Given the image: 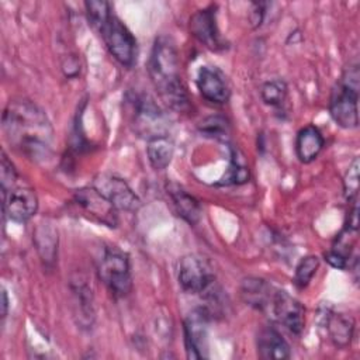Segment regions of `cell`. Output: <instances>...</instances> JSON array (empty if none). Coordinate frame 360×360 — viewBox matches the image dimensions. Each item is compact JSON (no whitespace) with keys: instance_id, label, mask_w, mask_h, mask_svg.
<instances>
[{"instance_id":"28","label":"cell","mask_w":360,"mask_h":360,"mask_svg":"<svg viewBox=\"0 0 360 360\" xmlns=\"http://www.w3.org/2000/svg\"><path fill=\"white\" fill-rule=\"evenodd\" d=\"M266 7H267V3H253L252 4V11L249 14V18H250L253 28H257L262 25L263 20H264V14H266Z\"/></svg>"},{"instance_id":"9","label":"cell","mask_w":360,"mask_h":360,"mask_svg":"<svg viewBox=\"0 0 360 360\" xmlns=\"http://www.w3.org/2000/svg\"><path fill=\"white\" fill-rule=\"evenodd\" d=\"M210 311L207 308H194L184 319V347L188 359L208 357V328Z\"/></svg>"},{"instance_id":"3","label":"cell","mask_w":360,"mask_h":360,"mask_svg":"<svg viewBox=\"0 0 360 360\" xmlns=\"http://www.w3.org/2000/svg\"><path fill=\"white\" fill-rule=\"evenodd\" d=\"M125 108L129 125L138 136L146 141L169 136V117L148 94L128 91L125 96Z\"/></svg>"},{"instance_id":"17","label":"cell","mask_w":360,"mask_h":360,"mask_svg":"<svg viewBox=\"0 0 360 360\" xmlns=\"http://www.w3.org/2000/svg\"><path fill=\"white\" fill-rule=\"evenodd\" d=\"M274 291L271 284L259 277H248L240 285V297L246 305L260 311L270 308Z\"/></svg>"},{"instance_id":"20","label":"cell","mask_w":360,"mask_h":360,"mask_svg":"<svg viewBox=\"0 0 360 360\" xmlns=\"http://www.w3.org/2000/svg\"><path fill=\"white\" fill-rule=\"evenodd\" d=\"M173 152H174V146L172 139H169V136L148 141L146 153H148L149 163L155 170L166 169L173 158Z\"/></svg>"},{"instance_id":"30","label":"cell","mask_w":360,"mask_h":360,"mask_svg":"<svg viewBox=\"0 0 360 360\" xmlns=\"http://www.w3.org/2000/svg\"><path fill=\"white\" fill-rule=\"evenodd\" d=\"M7 308H8V298H7V292L3 288L1 291V318L4 319L7 316Z\"/></svg>"},{"instance_id":"26","label":"cell","mask_w":360,"mask_h":360,"mask_svg":"<svg viewBox=\"0 0 360 360\" xmlns=\"http://www.w3.org/2000/svg\"><path fill=\"white\" fill-rule=\"evenodd\" d=\"M319 267V259L314 255L305 256L300 260V263L295 267V274H294V284L297 285V288L302 290L305 288L309 281L312 280L314 274L316 273Z\"/></svg>"},{"instance_id":"24","label":"cell","mask_w":360,"mask_h":360,"mask_svg":"<svg viewBox=\"0 0 360 360\" xmlns=\"http://www.w3.org/2000/svg\"><path fill=\"white\" fill-rule=\"evenodd\" d=\"M198 129L204 136L222 142H225L229 136V122L222 115H210L204 118L200 122Z\"/></svg>"},{"instance_id":"18","label":"cell","mask_w":360,"mask_h":360,"mask_svg":"<svg viewBox=\"0 0 360 360\" xmlns=\"http://www.w3.org/2000/svg\"><path fill=\"white\" fill-rule=\"evenodd\" d=\"M323 145L325 139L321 131L315 125H307L298 131L295 138L297 158L302 163H311L318 158Z\"/></svg>"},{"instance_id":"21","label":"cell","mask_w":360,"mask_h":360,"mask_svg":"<svg viewBox=\"0 0 360 360\" xmlns=\"http://www.w3.org/2000/svg\"><path fill=\"white\" fill-rule=\"evenodd\" d=\"M249 181V167L243 159V155L231 146V162L224 177L217 183L218 186H233Z\"/></svg>"},{"instance_id":"1","label":"cell","mask_w":360,"mask_h":360,"mask_svg":"<svg viewBox=\"0 0 360 360\" xmlns=\"http://www.w3.org/2000/svg\"><path fill=\"white\" fill-rule=\"evenodd\" d=\"M3 131L10 145L32 160H46L52 152V125L30 100H10L3 112Z\"/></svg>"},{"instance_id":"15","label":"cell","mask_w":360,"mask_h":360,"mask_svg":"<svg viewBox=\"0 0 360 360\" xmlns=\"http://www.w3.org/2000/svg\"><path fill=\"white\" fill-rule=\"evenodd\" d=\"M257 356L264 360H285L291 356L287 340L271 326H264L256 336Z\"/></svg>"},{"instance_id":"12","label":"cell","mask_w":360,"mask_h":360,"mask_svg":"<svg viewBox=\"0 0 360 360\" xmlns=\"http://www.w3.org/2000/svg\"><path fill=\"white\" fill-rule=\"evenodd\" d=\"M94 187L104 194L117 210L136 211L141 207V200L138 195L132 191L125 180L117 176L103 174L96 180Z\"/></svg>"},{"instance_id":"27","label":"cell","mask_w":360,"mask_h":360,"mask_svg":"<svg viewBox=\"0 0 360 360\" xmlns=\"http://www.w3.org/2000/svg\"><path fill=\"white\" fill-rule=\"evenodd\" d=\"M359 193V158H354L343 179V194L347 201L357 198Z\"/></svg>"},{"instance_id":"14","label":"cell","mask_w":360,"mask_h":360,"mask_svg":"<svg viewBox=\"0 0 360 360\" xmlns=\"http://www.w3.org/2000/svg\"><path fill=\"white\" fill-rule=\"evenodd\" d=\"M197 87L200 94L214 104H225L231 96L226 77L215 66H201L198 69Z\"/></svg>"},{"instance_id":"22","label":"cell","mask_w":360,"mask_h":360,"mask_svg":"<svg viewBox=\"0 0 360 360\" xmlns=\"http://www.w3.org/2000/svg\"><path fill=\"white\" fill-rule=\"evenodd\" d=\"M34 238L42 260H45V263L53 262L55 253H56V245H58L56 232L49 226H38Z\"/></svg>"},{"instance_id":"29","label":"cell","mask_w":360,"mask_h":360,"mask_svg":"<svg viewBox=\"0 0 360 360\" xmlns=\"http://www.w3.org/2000/svg\"><path fill=\"white\" fill-rule=\"evenodd\" d=\"M325 260L332 266V267H335V269H339V270H346L347 269V266H349V260L347 259H345L343 256H340V255H338L336 252H333V250H328V252H325Z\"/></svg>"},{"instance_id":"25","label":"cell","mask_w":360,"mask_h":360,"mask_svg":"<svg viewBox=\"0 0 360 360\" xmlns=\"http://www.w3.org/2000/svg\"><path fill=\"white\" fill-rule=\"evenodd\" d=\"M86 14H87V21L89 24L98 32L107 22L108 20L114 15L111 11V6L107 1H86Z\"/></svg>"},{"instance_id":"23","label":"cell","mask_w":360,"mask_h":360,"mask_svg":"<svg viewBox=\"0 0 360 360\" xmlns=\"http://www.w3.org/2000/svg\"><path fill=\"white\" fill-rule=\"evenodd\" d=\"M287 84L281 79H271L263 83L260 89V96L264 104L273 107V108H280L285 98H287Z\"/></svg>"},{"instance_id":"19","label":"cell","mask_w":360,"mask_h":360,"mask_svg":"<svg viewBox=\"0 0 360 360\" xmlns=\"http://www.w3.org/2000/svg\"><path fill=\"white\" fill-rule=\"evenodd\" d=\"M325 315L326 316H323V325L332 343L340 349L347 347L354 332L353 318L339 312H326Z\"/></svg>"},{"instance_id":"11","label":"cell","mask_w":360,"mask_h":360,"mask_svg":"<svg viewBox=\"0 0 360 360\" xmlns=\"http://www.w3.org/2000/svg\"><path fill=\"white\" fill-rule=\"evenodd\" d=\"M274 319L292 335H300L305 323V309L302 304L284 290H276L270 308Z\"/></svg>"},{"instance_id":"10","label":"cell","mask_w":360,"mask_h":360,"mask_svg":"<svg viewBox=\"0 0 360 360\" xmlns=\"http://www.w3.org/2000/svg\"><path fill=\"white\" fill-rule=\"evenodd\" d=\"M73 200H75L76 205H79L94 221H97L103 225H107L110 228L117 226V224H118L117 208L94 186L82 187V188L76 190L73 194Z\"/></svg>"},{"instance_id":"16","label":"cell","mask_w":360,"mask_h":360,"mask_svg":"<svg viewBox=\"0 0 360 360\" xmlns=\"http://www.w3.org/2000/svg\"><path fill=\"white\" fill-rule=\"evenodd\" d=\"M166 191L173 202L177 215L181 217V219H184L190 225H195L201 219L202 210L194 195L188 194L181 186L173 181L166 183Z\"/></svg>"},{"instance_id":"8","label":"cell","mask_w":360,"mask_h":360,"mask_svg":"<svg viewBox=\"0 0 360 360\" xmlns=\"http://www.w3.org/2000/svg\"><path fill=\"white\" fill-rule=\"evenodd\" d=\"M3 214L13 222H27L38 210V198L35 191L18 180L7 186H1Z\"/></svg>"},{"instance_id":"13","label":"cell","mask_w":360,"mask_h":360,"mask_svg":"<svg viewBox=\"0 0 360 360\" xmlns=\"http://www.w3.org/2000/svg\"><path fill=\"white\" fill-rule=\"evenodd\" d=\"M190 32L210 49L224 48V42L217 25V6H208L195 11L190 18Z\"/></svg>"},{"instance_id":"2","label":"cell","mask_w":360,"mask_h":360,"mask_svg":"<svg viewBox=\"0 0 360 360\" xmlns=\"http://www.w3.org/2000/svg\"><path fill=\"white\" fill-rule=\"evenodd\" d=\"M148 73L166 105L179 112L190 108L188 97L180 77L177 51L169 37L162 35L156 38L148 60Z\"/></svg>"},{"instance_id":"6","label":"cell","mask_w":360,"mask_h":360,"mask_svg":"<svg viewBox=\"0 0 360 360\" xmlns=\"http://www.w3.org/2000/svg\"><path fill=\"white\" fill-rule=\"evenodd\" d=\"M177 280L188 294H202L211 290L215 274L211 263L201 255H186L179 262Z\"/></svg>"},{"instance_id":"4","label":"cell","mask_w":360,"mask_h":360,"mask_svg":"<svg viewBox=\"0 0 360 360\" xmlns=\"http://www.w3.org/2000/svg\"><path fill=\"white\" fill-rule=\"evenodd\" d=\"M359 63H350L332 87L329 98V114L345 129H353L359 125Z\"/></svg>"},{"instance_id":"7","label":"cell","mask_w":360,"mask_h":360,"mask_svg":"<svg viewBox=\"0 0 360 360\" xmlns=\"http://www.w3.org/2000/svg\"><path fill=\"white\" fill-rule=\"evenodd\" d=\"M98 34L101 35L110 53L121 65L127 68L135 65L138 55L136 39L117 15H112L108 22L98 31Z\"/></svg>"},{"instance_id":"5","label":"cell","mask_w":360,"mask_h":360,"mask_svg":"<svg viewBox=\"0 0 360 360\" xmlns=\"http://www.w3.org/2000/svg\"><path fill=\"white\" fill-rule=\"evenodd\" d=\"M101 283L115 298L127 297L132 290V276L128 255L118 248H104L97 263Z\"/></svg>"}]
</instances>
